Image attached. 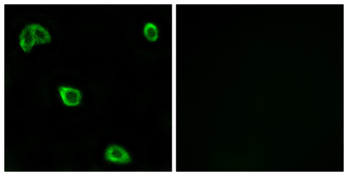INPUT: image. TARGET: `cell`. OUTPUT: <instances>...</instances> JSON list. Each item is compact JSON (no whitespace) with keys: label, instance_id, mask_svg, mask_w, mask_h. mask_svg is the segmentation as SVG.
Here are the masks:
<instances>
[{"label":"cell","instance_id":"obj_3","mask_svg":"<svg viewBox=\"0 0 348 176\" xmlns=\"http://www.w3.org/2000/svg\"><path fill=\"white\" fill-rule=\"evenodd\" d=\"M20 46L25 52H29L35 44L34 35L31 25L25 28L20 35Z\"/></svg>","mask_w":348,"mask_h":176},{"label":"cell","instance_id":"obj_5","mask_svg":"<svg viewBox=\"0 0 348 176\" xmlns=\"http://www.w3.org/2000/svg\"><path fill=\"white\" fill-rule=\"evenodd\" d=\"M144 34L147 39L150 41H155L158 38V30L155 24L147 23L145 25Z\"/></svg>","mask_w":348,"mask_h":176},{"label":"cell","instance_id":"obj_2","mask_svg":"<svg viewBox=\"0 0 348 176\" xmlns=\"http://www.w3.org/2000/svg\"><path fill=\"white\" fill-rule=\"evenodd\" d=\"M64 103L68 106H76L80 104L82 95L80 92L71 87H60L59 89Z\"/></svg>","mask_w":348,"mask_h":176},{"label":"cell","instance_id":"obj_1","mask_svg":"<svg viewBox=\"0 0 348 176\" xmlns=\"http://www.w3.org/2000/svg\"><path fill=\"white\" fill-rule=\"evenodd\" d=\"M105 158L108 161L121 164H125L131 161V158L127 151L117 145H111L105 150Z\"/></svg>","mask_w":348,"mask_h":176},{"label":"cell","instance_id":"obj_4","mask_svg":"<svg viewBox=\"0 0 348 176\" xmlns=\"http://www.w3.org/2000/svg\"><path fill=\"white\" fill-rule=\"evenodd\" d=\"M35 36V44H44L50 42L51 37L48 31L39 24L31 25Z\"/></svg>","mask_w":348,"mask_h":176}]
</instances>
